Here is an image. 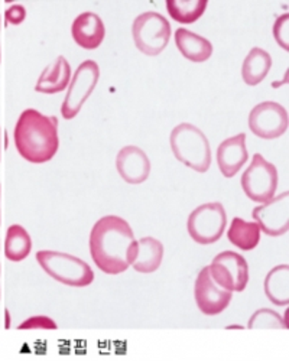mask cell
<instances>
[{
    "instance_id": "6da1fadb",
    "label": "cell",
    "mask_w": 289,
    "mask_h": 361,
    "mask_svg": "<svg viewBox=\"0 0 289 361\" xmlns=\"http://www.w3.org/2000/svg\"><path fill=\"white\" fill-rule=\"evenodd\" d=\"M137 253V240L129 223L118 216L100 219L90 233V255L96 266L107 275H121L132 266Z\"/></svg>"
},
{
    "instance_id": "7a4b0ae2",
    "label": "cell",
    "mask_w": 289,
    "mask_h": 361,
    "mask_svg": "<svg viewBox=\"0 0 289 361\" xmlns=\"http://www.w3.org/2000/svg\"><path fill=\"white\" fill-rule=\"evenodd\" d=\"M15 146L27 162L39 165L51 161L60 147L56 118L34 109L25 110L15 126Z\"/></svg>"
},
{
    "instance_id": "3957f363",
    "label": "cell",
    "mask_w": 289,
    "mask_h": 361,
    "mask_svg": "<svg viewBox=\"0 0 289 361\" xmlns=\"http://www.w3.org/2000/svg\"><path fill=\"white\" fill-rule=\"evenodd\" d=\"M172 154L183 165L198 173L211 166V147L207 136L191 123H181L169 135Z\"/></svg>"
},
{
    "instance_id": "277c9868",
    "label": "cell",
    "mask_w": 289,
    "mask_h": 361,
    "mask_svg": "<svg viewBox=\"0 0 289 361\" xmlns=\"http://www.w3.org/2000/svg\"><path fill=\"white\" fill-rule=\"evenodd\" d=\"M37 260L47 275L63 285L85 288L94 281L93 269L73 255L41 250L37 253Z\"/></svg>"
},
{
    "instance_id": "5b68a950",
    "label": "cell",
    "mask_w": 289,
    "mask_h": 361,
    "mask_svg": "<svg viewBox=\"0 0 289 361\" xmlns=\"http://www.w3.org/2000/svg\"><path fill=\"white\" fill-rule=\"evenodd\" d=\"M132 35L136 48L148 56L159 55L172 35V29L165 16L158 12H144L133 20Z\"/></svg>"
},
{
    "instance_id": "8992f818",
    "label": "cell",
    "mask_w": 289,
    "mask_h": 361,
    "mask_svg": "<svg viewBox=\"0 0 289 361\" xmlns=\"http://www.w3.org/2000/svg\"><path fill=\"white\" fill-rule=\"evenodd\" d=\"M227 226V214L223 204L209 202L197 207L188 217L190 237L201 246L213 245L221 238Z\"/></svg>"
},
{
    "instance_id": "52a82bcc",
    "label": "cell",
    "mask_w": 289,
    "mask_h": 361,
    "mask_svg": "<svg viewBox=\"0 0 289 361\" xmlns=\"http://www.w3.org/2000/svg\"><path fill=\"white\" fill-rule=\"evenodd\" d=\"M279 183L278 169L273 164L268 162L260 154H254L252 164L243 172L240 184L243 192L250 201L268 202L276 194Z\"/></svg>"
},
{
    "instance_id": "ba28073f",
    "label": "cell",
    "mask_w": 289,
    "mask_h": 361,
    "mask_svg": "<svg viewBox=\"0 0 289 361\" xmlns=\"http://www.w3.org/2000/svg\"><path fill=\"white\" fill-rule=\"evenodd\" d=\"M99 78L100 68L93 59H87L78 66L70 81L67 96L61 106V114L66 120H71L80 113L87 99L94 92Z\"/></svg>"
},
{
    "instance_id": "9c48e42d",
    "label": "cell",
    "mask_w": 289,
    "mask_h": 361,
    "mask_svg": "<svg viewBox=\"0 0 289 361\" xmlns=\"http://www.w3.org/2000/svg\"><path fill=\"white\" fill-rule=\"evenodd\" d=\"M213 281L228 292H243L249 282V266L246 259L236 252L217 255L209 266Z\"/></svg>"
},
{
    "instance_id": "30bf717a",
    "label": "cell",
    "mask_w": 289,
    "mask_h": 361,
    "mask_svg": "<svg viewBox=\"0 0 289 361\" xmlns=\"http://www.w3.org/2000/svg\"><path fill=\"white\" fill-rule=\"evenodd\" d=\"M249 129L260 139H278L288 129V111L275 102L260 103L249 114Z\"/></svg>"
},
{
    "instance_id": "8fae6325",
    "label": "cell",
    "mask_w": 289,
    "mask_h": 361,
    "mask_svg": "<svg viewBox=\"0 0 289 361\" xmlns=\"http://www.w3.org/2000/svg\"><path fill=\"white\" fill-rule=\"evenodd\" d=\"M254 223L266 235L279 237L289 228V194L282 192L252 212Z\"/></svg>"
},
{
    "instance_id": "7c38bea8",
    "label": "cell",
    "mask_w": 289,
    "mask_h": 361,
    "mask_svg": "<svg viewBox=\"0 0 289 361\" xmlns=\"http://www.w3.org/2000/svg\"><path fill=\"white\" fill-rule=\"evenodd\" d=\"M194 298L198 310L209 317L221 314L231 302L233 292L220 288L211 278L209 266L201 270L194 285Z\"/></svg>"
},
{
    "instance_id": "4fadbf2b",
    "label": "cell",
    "mask_w": 289,
    "mask_h": 361,
    "mask_svg": "<svg viewBox=\"0 0 289 361\" xmlns=\"http://www.w3.org/2000/svg\"><path fill=\"white\" fill-rule=\"evenodd\" d=\"M116 169L125 183L139 185L149 178L151 161L148 155L137 146H125L116 158Z\"/></svg>"
},
{
    "instance_id": "5bb4252c",
    "label": "cell",
    "mask_w": 289,
    "mask_h": 361,
    "mask_svg": "<svg viewBox=\"0 0 289 361\" xmlns=\"http://www.w3.org/2000/svg\"><path fill=\"white\" fill-rule=\"evenodd\" d=\"M71 35L78 47L87 51H93L103 44L106 26L97 13L84 12L73 22Z\"/></svg>"
},
{
    "instance_id": "9a60e30c",
    "label": "cell",
    "mask_w": 289,
    "mask_h": 361,
    "mask_svg": "<svg viewBox=\"0 0 289 361\" xmlns=\"http://www.w3.org/2000/svg\"><path fill=\"white\" fill-rule=\"evenodd\" d=\"M247 159L249 154L245 133L226 139L217 147V165L226 178H233L243 168Z\"/></svg>"
},
{
    "instance_id": "2e32d148",
    "label": "cell",
    "mask_w": 289,
    "mask_h": 361,
    "mask_svg": "<svg viewBox=\"0 0 289 361\" xmlns=\"http://www.w3.org/2000/svg\"><path fill=\"white\" fill-rule=\"evenodd\" d=\"M71 66L64 56H58L55 61L44 70L35 90L44 94L61 93L70 85Z\"/></svg>"
},
{
    "instance_id": "e0dca14e",
    "label": "cell",
    "mask_w": 289,
    "mask_h": 361,
    "mask_svg": "<svg viewBox=\"0 0 289 361\" xmlns=\"http://www.w3.org/2000/svg\"><path fill=\"white\" fill-rule=\"evenodd\" d=\"M176 44L181 55L192 63H206L213 55L211 42L185 27H180L176 31Z\"/></svg>"
},
{
    "instance_id": "ac0fdd59",
    "label": "cell",
    "mask_w": 289,
    "mask_h": 361,
    "mask_svg": "<svg viewBox=\"0 0 289 361\" xmlns=\"http://www.w3.org/2000/svg\"><path fill=\"white\" fill-rule=\"evenodd\" d=\"M164 260V246L154 237H143L137 242V253L133 269L139 274H154L161 267Z\"/></svg>"
},
{
    "instance_id": "d6986e66",
    "label": "cell",
    "mask_w": 289,
    "mask_h": 361,
    "mask_svg": "<svg viewBox=\"0 0 289 361\" xmlns=\"http://www.w3.org/2000/svg\"><path fill=\"white\" fill-rule=\"evenodd\" d=\"M272 68V56L262 48H253L245 58L242 66V78L247 85L262 82Z\"/></svg>"
},
{
    "instance_id": "ffe728a7",
    "label": "cell",
    "mask_w": 289,
    "mask_h": 361,
    "mask_svg": "<svg viewBox=\"0 0 289 361\" xmlns=\"http://www.w3.org/2000/svg\"><path fill=\"white\" fill-rule=\"evenodd\" d=\"M265 295L273 305L286 307L289 304V266L273 267L265 278Z\"/></svg>"
},
{
    "instance_id": "44dd1931",
    "label": "cell",
    "mask_w": 289,
    "mask_h": 361,
    "mask_svg": "<svg viewBox=\"0 0 289 361\" xmlns=\"http://www.w3.org/2000/svg\"><path fill=\"white\" fill-rule=\"evenodd\" d=\"M228 242L243 252H250L257 247L260 242V228L253 221H245L240 217L233 219L227 231Z\"/></svg>"
},
{
    "instance_id": "7402d4cb",
    "label": "cell",
    "mask_w": 289,
    "mask_h": 361,
    "mask_svg": "<svg viewBox=\"0 0 289 361\" xmlns=\"http://www.w3.org/2000/svg\"><path fill=\"white\" fill-rule=\"evenodd\" d=\"M209 6L207 0H168L166 11L169 16L183 25L197 22Z\"/></svg>"
},
{
    "instance_id": "603a6c76",
    "label": "cell",
    "mask_w": 289,
    "mask_h": 361,
    "mask_svg": "<svg viewBox=\"0 0 289 361\" xmlns=\"http://www.w3.org/2000/svg\"><path fill=\"white\" fill-rule=\"evenodd\" d=\"M32 250V240L27 231L19 226H11L6 233L5 240V255L12 262L25 260Z\"/></svg>"
},
{
    "instance_id": "cb8c5ba5",
    "label": "cell",
    "mask_w": 289,
    "mask_h": 361,
    "mask_svg": "<svg viewBox=\"0 0 289 361\" xmlns=\"http://www.w3.org/2000/svg\"><path fill=\"white\" fill-rule=\"evenodd\" d=\"M247 328H250V329H265V328L285 329L286 324L278 312H275L272 310H268V308H264V310L256 311L250 317Z\"/></svg>"
},
{
    "instance_id": "d4e9b609",
    "label": "cell",
    "mask_w": 289,
    "mask_h": 361,
    "mask_svg": "<svg viewBox=\"0 0 289 361\" xmlns=\"http://www.w3.org/2000/svg\"><path fill=\"white\" fill-rule=\"evenodd\" d=\"M273 37H275V41H276L285 51H289V44H288V39H289V15H288V13L282 15V16L275 22V26H273Z\"/></svg>"
},
{
    "instance_id": "484cf974",
    "label": "cell",
    "mask_w": 289,
    "mask_h": 361,
    "mask_svg": "<svg viewBox=\"0 0 289 361\" xmlns=\"http://www.w3.org/2000/svg\"><path fill=\"white\" fill-rule=\"evenodd\" d=\"M27 328H44V329H55L56 324L47 317H34L29 318L27 321L22 322L19 325V329H27Z\"/></svg>"
},
{
    "instance_id": "4316f807",
    "label": "cell",
    "mask_w": 289,
    "mask_h": 361,
    "mask_svg": "<svg viewBox=\"0 0 289 361\" xmlns=\"http://www.w3.org/2000/svg\"><path fill=\"white\" fill-rule=\"evenodd\" d=\"M25 9L22 6H13L11 11H8V20L13 25L20 23L25 19Z\"/></svg>"
},
{
    "instance_id": "83f0119b",
    "label": "cell",
    "mask_w": 289,
    "mask_h": 361,
    "mask_svg": "<svg viewBox=\"0 0 289 361\" xmlns=\"http://www.w3.org/2000/svg\"><path fill=\"white\" fill-rule=\"evenodd\" d=\"M0 63H2V18H0Z\"/></svg>"
},
{
    "instance_id": "f1b7e54d",
    "label": "cell",
    "mask_w": 289,
    "mask_h": 361,
    "mask_svg": "<svg viewBox=\"0 0 289 361\" xmlns=\"http://www.w3.org/2000/svg\"><path fill=\"white\" fill-rule=\"evenodd\" d=\"M0 161H2V130H0Z\"/></svg>"
},
{
    "instance_id": "f546056e",
    "label": "cell",
    "mask_w": 289,
    "mask_h": 361,
    "mask_svg": "<svg viewBox=\"0 0 289 361\" xmlns=\"http://www.w3.org/2000/svg\"><path fill=\"white\" fill-rule=\"evenodd\" d=\"M0 198H2V185H0ZM0 224H2V209H0Z\"/></svg>"
},
{
    "instance_id": "4dcf8cb0",
    "label": "cell",
    "mask_w": 289,
    "mask_h": 361,
    "mask_svg": "<svg viewBox=\"0 0 289 361\" xmlns=\"http://www.w3.org/2000/svg\"><path fill=\"white\" fill-rule=\"evenodd\" d=\"M0 275H2V264H0ZM0 299H2V288H0Z\"/></svg>"
}]
</instances>
